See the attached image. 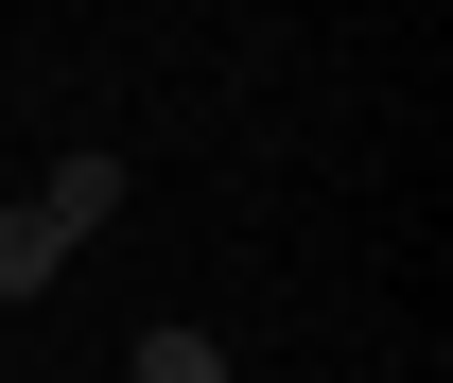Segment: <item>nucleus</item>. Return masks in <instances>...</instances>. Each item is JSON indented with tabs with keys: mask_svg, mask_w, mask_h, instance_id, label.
<instances>
[{
	"mask_svg": "<svg viewBox=\"0 0 453 383\" xmlns=\"http://www.w3.org/2000/svg\"><path fill=\"white\" fill-rule=\"evenodd\" d=\"M105 210H122V157H53L18 210H0V296H53V279H70V244H88Z\"/></svg>",
	"mask_w": 453,
	"mask_h": 383,
	"instance_id": "nucleus-1",
	"label": "nucleus"
},
{
	"mask_svg": "<svg viewBox=\"0 0 453 383\" xmlns=\"http://www.w3.org/2000/svg\"><path fill=\"white\" fill-rule=\"evenodd\" d=\"M140 383H226V331H140Z\"/></svg>",
	"mask_w": 453,
	"mask_h": 383,
	"instance_id": "nucleus-2",
	"label": "nucleus"
}]
</instances>
